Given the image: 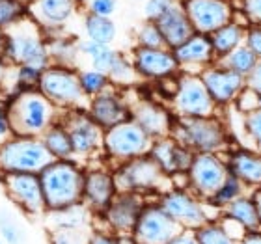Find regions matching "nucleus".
<instances>
[{
  "mask_svg": "<svg viewBox=\"0 0 261 244\" xmlns=\"http://www.w3.org/2000/svg\"><path fill=\"white\" fill-rule=\"evenodd\" d=\"M6 104H8V112H10L11 130L15 136L41 138L45 130L58 123L64 114L38 88L13 93Z\"/></svg>",
  "mask_w": 261,
  "mask_h": 244,
  "instance_id": "obj_1",
  "label": "nucleus"
},
{
  "mask_svg": "<svg viewBox=\"0 0 261 244\" xmlns=\"http://www.w3.org/2000/svg\"><path fill=\"white\" fill-rule=\"evenodd\" d=\"M2 60L8 65H32L41 71L53 65L45 32L30 17H22L4 30Z\"/></svg>",
  "mask_w": 261,
  "mask_h": 244,
  "instance_id": "obj_2",
  "label": "nucleus"
},
{
  "mask_svg": "<svg viewBox=\"0 0 261 244\" xmlns=\"http://www.w3.org/2000/svg\"><path fill=\"white\" fill-rule=\"evenodd\" d=\"M47 211H58L82 203L84 190V166L75 158L53 160L39 174Z\"/></svg>",
  "mask_w": 261,
  "mask_h": 244,
  "instance_id": "obj_3",
  "label": "nucleus"
},
{
  "mask_svg": "<svg viewBox=\"0 0 261 244\" xmlns=\"http://www.w3.org/2000/svg\"><path fill=\"white\" fill-rule=\"evenodd\" d=\"M170 136L181 146L198 153H228L229 132L228 127L217 116L207 118H175Z\"/></svg>",
  "mask_w": 261,
  "mask_h": 244,
  "instance_id": "obj_4",
  "label": "nucleus"
},
{
  "mask_svg": "<svg viewBox=\"0 0 261 244\" xmlns=\"http://www.w3.org/2000/svg\"><path fill=\"white\" fill-rule=\"evenodd\" d=\"M112 174H114L118 192H133L144 198H149V196L159 198L174 186L172 177L164 174L149 155L118 164L112 168Z\"/></svg>",
  "mask_w": 261,
  "mask_h": 244,
  "instance_id": "obj_5",
  "label": "nucleus"
},
{
  "mask_svg": "<svg viewBox=\"0 0 261 244\" xmlns=\"http://www.w3.org/2000/svg\"><path fill=\"white\" fill-rule=\"evenodd\" d=\"M53 160L41 138L13 134L0 142V174H41Z\"/></svg>",
  "mask_w": 261,
  "mask_h": 244,
  "instance_id": "obj_6",
  "label": "nucleus"
},
{
  "mask_svg": "<svg viewBox=\"0 0 261 244\" xmlns=\"http://www.w3.org/2000/svg\"><path fill=\"white\" fill-rule=\"evenodd\" d=\"M157 203L181 229L187 231H196L203 224L218 220L220 216V211L215 209L209 201L198 198L189 188H179V186H172L164 194H161L157 198Z\"/></svg>",
  "mask_w": 261,
  "mask_h": 244,
  "instance_id": "obj_7",
  "label": "nucleus"
},
{
  "mask_svg": "<svg viewBox=\"0 0 261 244\" xmlns=\"http://www.w3.org/2000/svg\"><path fill=\"white\" fill-rule=\"evenodd\" d=\"M38 90L62 112L88 110V104H90V99L86 97V93L82 92L81 88L79 69L75 67L49 65L41 73Z\"/></svg>",
  "mask_w": 261,
  "mask_h": 244,
  "instance_id": "obj_8",
  "label": "nucleus"
},
{
  "mask_svg": "<svg viewBox=\"0 0 261 244\" xmlns=\"http://www.w3.org/2000/svg\"><path fill=\"white\" fill-rule=\"evenodd\" d=\"M153 140L138 127L133 120L116 125L105 130L103 157L118 166L121 162L133 160L136 157H144L149 153Z\"/></svg>",
  "mask_w": 261,
  "mask_h": 244,
  "instance_id": "obj_9",
  "label": "nucleus"
},
{
  "mask_svg": "<svg viewBox=\"0 0 261 244\" xmlns=\"http://www.w3.org/2000/svg\"><path fill=\"white\" fill-rule=\"evenodd\" d=\"M6 198L17 211L30 218H43L47 212L39 174H0Z\"/></svg>",
  "mask_w": 261,
  "mask_h": 244,
  "instance_id": "obj_10",
  "label": "nucleus"
},
{
  "mask_svg": "<svg viewBox=\"0 0 261 244\" xmlns=\"http://www.w3.org/2000/svg\"><path fill=\"white\" fill-rule=\"evenodd\" d=\"M62 123L69 132L73 158L76 162L103 155L105 130L90 118L88 110H67L62 114Z\"/></svg>",
  "mask_w": 261,
  "mask_h": 244,
  "instance_id": "obj_11",
  "label": "nucleus"
},
{
  "mask_svg": "<svg viewBox=\"0 0 261 244\" xmlns=\"http://www.w3.org/2000/svg\"><path fill=\"white\" fill-rule=\"evenodd\" d=\"M177 92L170 101V110L175 118H207L217 116V104L213 103L200 75L179 73Z\"/></svg>",
  "mask_w": 261,
  "mask_h": 244,
  "instance_id": "obj_12",
  "label": "nucleus"
},
{
  "mask_svg": "<svg viewBox=\"0 0 261 244\" xmlns=\"http://www.w3.org/2000/svg\"><path fill=\"white\" fill-rule=\"evenodd\" d=\"M228 175L226 157L217 153H198L187 172V188L201 200L209 201L228 179Z\"/></svg>",
  "mask_w": 261,
  "mask_h": 244,
  "instance_id": "obj_13",
  "label": "nucleus"
},
{
  "mask_svg": "<svg viewBox=\"0 0 261 244\" xmlns=\"http://www.w3.org/2000/svg\"><path fill=\"white\" fill-rule=\"evenodd\" d=\"M147 198L140 194H133V192H118L116 198L112 200L103 214L93 216V222L101 224L99 228L107 229L110 233L118 235V237H129L133 235L140 212L147 203Z\"/></svg>",
  "mask_w": 261,
  "mask_h": 244,
  "instance_id": "obj_14",
  "label": "nucleus"
},
{
  "mask_svg": "<svg viewBox=\"0 0 261 244\" xmlns=\"http://www.w3.org/2000/svg\"><path fill=\"white\" fill-rule=\"evenodd\" d=\"M183 229L164 212V209L155 200L146 203L130 237L136 244H168Z\"/></svg>",
  "mask_w": 261,
  "mask_h": 244,
  "instance_id": "obj_15",
  "label": "nucleus"
},
{
  "mask_svg": "<svg viewBox=\"0 0 261 244\" xmlns=\"http://www.w3.org/2000/svg\"><path fill=\"white\" fill-rule=\"evenodd\" d=\"M130 120L135 121L151 140L170 136L174 127L175 116L170 106H164L155 99L136 97L129 101Z\"/></svg>",
  "mask_w": 261,
  "mask_h": 244,
  "instance_id": "obj_16",
  "label": "nucleus"
},
{
  "mask_svg": "<svg viewBox=\"0 0 261 244\" xmlns=\"http://www.w3.org/2000/svg\"><path fill=\"white\" fill-rule=\"evenodd\" d=\"M118 194L112 170L103 166H88L84 168V190H82V205L93 216L103 214L105 209L112 203Z\"/></svg>",
  "mask_w": 261,
  "mask_h": 244,
  "instance_id": "obj_17",
  "label": "nucleus"
},
{
  "mask_svg": "<svg viewBox=\"0 0 261 244\" xmlns=\"http://www.w3.org/2000/svg\"><path fill=\"white\" fill-rule=\"evenodd\" d=\"M88 114L101 129L109 130L116 125L130 120L129 99L125 97L123 90L110 86L103 93L90 99Z\"/></svg>",
  "mask_w": 261,
  "mask_h": 244,
  "instance_id": "obj_18",
  "label": "nucleus"
},
{
  "mask_svg": "<svg viewBox=\"0 0 261 244\" xmlns=\"http://www.w3.org/2000/svg\"><path fill=\"white\" fill-rule=\"evenodd\" d=\"M200 78L205 84L207 92L211 95L213 103L217 104V109L233 104L235 99L239 97V93L246 88V78L226 69L217 62L201 71Z\"/></svg>",
  "mask_w": 261,
  "mask_h": 244,
  "instance_id": "obj_19",
  "label": "nucleus"
},
{
  "mask_svg": "<svg viewBox=\"0 0 261 244\" xmlns=\"http://www.w3.org/2000/svg\"><path fill=\"white\" fill-rule=\"evenodd\" d=\"M185 11L196 34L211 36L218 28L231 22L233 10L226 0H187Z\"/></svg>",
  "mask_w": 261,
  "mask_h": 244,
  "instance_id": "obj_20",
  "label": "nucleus"
},
{
  "mask_svg": "<svg viewBox=\"0 0 261 244\" xmlns=\"http://www.w3.org/2000/svg\"><path fill=\"white\" fill-rule=\"evenodd\" d=\"M133 67L140 80H163L179 73V65L170 49H142L136 47L130 55Z\"/></svg>",
  "mask_w": 261,
  "mask_h": 244,
  "instance_id": "obj_21",
  "label": "nucleus"
},
{
  "mask_svg": "<svg viewBox=\"0 0 261 244\" xmlns=\"http://www.w3.org/2000/svg\"><path fill=\"white\" fill-rule=\"evenodd\" d=\"M147 155L159 164V168L163 170L168 177L187 174L192 160H194V153L189 147L181 146L179 142L174 140L172 136L153 140V146Z\"/></svg>",
  "mask_w": 261,
  "mask_h": 244,
  "instance_id": "obj_22",
  "label": "nucleus"
},
{
  "mask_svg": "<svg viewBox=\"0 0 261 244\" xmlns=\"http://www.w3.org/2000/svg\"><path fill=\"white\" fill-rule=\"evenodd\" d=\"M76 10V0H32L27 13L45 34L58 32Z\"/></svg>",
  "mask_w": 261,
  "mask_h": 244,
  "instance_id": "obj_23",
  "label": "nucleus"
},
{
  "mask_svg": "<svg viewBox=\"0 0 261 244\" xmlns=\"http://www.w3.org/2000/svg\"><path fill=\"white\" fill-rule=\"evenodd\" d=\"M172 52H174L177 65H179V73L200 75L205 67L217 62L209 36H203V34H194L191 39H187L185 43L179 45Z\"/></svg>",
  "mask_w": 261,
  "mask_h": 244,
  "instance_id": "obj_24",
  "label": "nucleus"
},
{
  "mask_svg": "<svg viewBox=\"0 0 261 244\" xmlns=\"http://www.w3.org/2000/svg\"><path fill=\"white\" fill-rule=\"evenodd\" d=\"M155 22H157L159 30L163 34L164 43L170 50L177 49L179 45H183L187 39H191L196 34L191 21H189L185 8L177 0Z\"/></svg>",
  "mask_w": 261,
  "mask_h": 244,
  "instance_id": "obj_25",
  "label": "nucleus"
},
{
  "mask_svg": "<svg viewBox=\"0 0 261 244\" xmlns=\"http://www.w3.org/2000/svg\"><path fill=\"white\" fill-rule=\"evenodd\" d=\"M226 164L229 175L239 179L248 190L261 186V151L237 147L226 153Z\"/></svg>",
  "mask_w": 261,
  "mask_h": 244,
  "instance_id": "obj_26",
  "label": "nucleus"
},
{
  "mask_svg": "<svg viewBox=\"0 0 261 244\" xmlns=\"http://www.w3.org/2000/svg\"><path fill=\"white\" fill-rule=\"evenodd\" d=\"M43 218L49 229H73V231H90V226L93 222V214L82 203L58 211H47Z\"/></svg>",
  "mask_w": 261,
  "mask_h": 244,
  "instance_id": "obj_27",
  "label": "nucleus"
},
{
  "mask_svg": "<svg viewBox=\"0 0 261 244\" xmlns=\"http://www.w3.org/2000/svg\"><path fill=\"white\" fill-rule=\"evenodd\" d=\"M220 216L233 220V222L239 224L241 228H245L246 231H257V229H261L259 214H257L256 205H254V201L250 198V192L239 196L237 200L228 203L220 211Z\"/></svg>",
  "mask_w": 261,
  "mask_h": 244,
  "instance_id": "obj_28",
  "label": "nucleus"
},
{
  "mask_svg": "<svg viewBox=\"0 0 261 244\" xmlns=\"http://www.w3.org/2000/svg\"><path fill=\"white\" fill-rule=\"evenodd\" d=\"M245 36H246V26L233 21L228 22L226 26L218 28L217 32H213L209 36V41H211L215 58L220 60L226 55H229L231 50L237 49V47L245 45Z\"/></svg>",
  "mask_w": 261,
  "mask_h": 244,
  "instance_id": "obj_29",
  "label": "nucleus"
},
{
  "mask_svg": "<svg viewBox=\"0 0 261 244\" xmlns=\"http://www.w3.org/2000/svg\"><path fill=\"white\" fill-rule=\"evenodd\" d=\"M47 39V49H49L50 64L60 65V67H75L81 58L79 55V41L71 39L69 36H53L45 34Z\"/></svg>",
  "mask_w": 261,
  "mask_h": 244,
  "instance_id": "obj_30",
  "label": "nucleus"
},
{
  "mask_svg": "<svg viewBox=\"0 0 261 244\" xmlns=\"http://www.w3.org/2000/svg\"><path fill=\"white\" fill-rule=\"evenodd\" d=\"M0 239L6 244H28L27 226L17 209L0 207Z\"/></svg>",
  "mask_w": 261,
  "mask_h": 244,
  "instance_id": "obj_31",
  "label": "nucleus"
},
{
  "mask_svg": "<svg viewBox=\"0 0 261 244\" xmlns=\"http://www.w3.org/2000/svg\"><path fill=\"white\" fill-rule=\"evenodd\" d=\"M41 142L45 144L47 151L53 155L55 160H67V158H73V146H71L69 132H67V129L64 127L62 120L45 130V134L41 136Z\"/></svg>",
  "mask_w": 261,
  "mask_h": 244,
  "instance_id": "obj_32",
  "label": "nucleus"
},
{
  "mask_svg": "<svg viewBox=\"0 0 261 244\" xmlns=\"http://www.w3.org/2000/svg\"><path fill=\"white\" fill-rule=\"evenodd\" d=\"M84 32H86V39L90 41L110 47L116 39V24L109 17H97L88 13L84 17Z\"/></svg>",
  "mask_w": 261,
  "mask_h": 244,
  "instance_id": "obj_33",
  "label": "nucleus"
},
{
  "mask_svg": "<svg viewBox=\"0 0 261 244\" xmlns=\"http://www.w3.org/2000/svg\"><path fill=\"white\" fill-rule=\"evenodd\" d=\"M257 62L259 60L254 56V52H252L246 45H241V47H237L235 50H231L229 55H226L224 58L217 60V64H220L222 67H226V69H229V71H233V73H237V75L243 76V78H246V76L254 71Z\"/></svg>",
  "mask_w": 261,
  "mask_h": 244,
  "instance_id": "obj_34",
  "label": "nucleus"
},
{
  "mask_svg": "<svg viewBox=\"0 0 261 244\" xmlns=\"http://www.w3.org/2000/svg\"><path fill=\"white\" fill-rule=\"evenodd\" d=\"M107 76H109L110 84L120 88V90L135 86L136 82H140V76H138V73L133 67V62L123 52H116V58L112 62V67H110Z\"/></svg>",
  "mask_w": 261,
  "mask_h": 244,
  "instance_id": "obj_35",
  "label": "nucleus"
},
{
  "mask_svg": "<svg viewBox=\"0 0 261 244\" xmlns=\"http://www.w3.org/2000/svg\"><path fill=\"white\" fill-rule=\"evenodd\" d=\"M248 192H250V190L246 188L245 184L241 183L239 179H235L233 175H228V179L224 181L222 186H220V188L215 192V196H213L211 200H209V203H211L215 209L222 211V209L228 205V203H231L233 200H237L239 196L248 194Z\"/></svg>",
  "mask_w": 261,
  "mask_h": 244,
  "instance_id": "obj_36",
  "label": "nucleus"
},
{
  "mask_svg": "<svg viewBox=\"0 0 261 244\" xmlns=\"http://www.w3.org/2000/svg\"><path fill=\"white\" fill-rule=\"evenodd\" d=\"M43 71L32 65H13V75H11V93H17L21 90H36L39 84Z\"/></svg>",
  "mask_w": 261,
  "mask_h": 244,
  "instance_id": "obj_37",
  "label": "nucleus"
},
{
  "mask_svg": "<svg viewBox=\"0 0 261 244\" xmlns=\"http://www.w3.org/2000/svg\"><path fill=\"white\" fill-rule=\"evenodd\" d=\"M79 80H81V88L82 92L86 93L88 99L95 97L99 93H103L107 88H110L109 76L103 75V73H99L95 69H79Z\"/></svg>",
  "mask_w": 261,
  "mask_h": 244,
  "instance_id": "obj_38",
  "label": "nucleus"
},
{
  "mask_svg": "<svg viewBox=\"0 0 261 244\" xmlns=\"http://www.w3.org/2000/svg\"><path fill=\"white\" fill-rule=\"evenodd\" d=\"M196 239L200 244H237V240L231 239L226 229L220 226L218 220H211V222L203 224L201 228L194 231Z\"/></svg>",
  "mask_w": 261,
  "mask_h": 244,
  "instance_id": "obj_39",
  "label": "nucleus"
},
{
  "mask_svg": "<svg viewBox=\"0 0 261 244\" xmlns=\"http://www.w3.org/2000/svg\"><path fill=\"white\" fill-rule=\"evenodd\" d=\"M136 47L142 49H168L163 39V34L159 30L157 22H144L136 32Z\"/></svg>",
  "mask_w": 261,
  "mask_h": 244,
  "instance_id": "obj_40",
  "label": "nucleus"
},
{
  "mask_svg": "<svg viewBox=\"0 0 261 244\" xmlns=\"http://www.w3.org/2000/svg\"><path fill=\"white\" fill-rule=\"evenodd\" d=\"M27 15V8L19 0H0V30L15 24Z\"/></svg>",
  "mask_w": 261,
  "mask_h": 244,
  "instance_id": "obj_41",
  "label": "nucleus"
},
{
  "mask_svg": "<svg viewBox=\"0 0 261 244\" xmlns=\"http://www.w3.org/2000/svg\"><path fill=\"white\" fill-rule=\"evenodd\" d=\"M90 231H73V229H49V244H88Z\"/></svg>",
  "mask_w": 261,
  "mask_h": 244,
  "instance_id": "obj_42",
  "label": "nucleus"
},
{
  "mask_svg": "<svg viewBox=\"0 0 261 244\" xmlns=\"http://www.w3.org/2000/svg\"><path fill=\"white\" fill-rule=\"evenodd\" d=\"M233 104H235V109H237V112H241L243 116L250 114V112L259 109V93H256L254 90H250V88L246 86L245 90L239 93V97L235 99Z\"/></svg>",
  "mask_w": 261,
  "mask_h": 244,
  "instance_id": "obj_43",
  "label": "nucleus"
},
{
  "mask_svg": "<svg viewBox=\"0 0 261 244\" xmlns=\"http://www.w3.org/2000/svg\"><path fill=\"white\" fill-rule=\"evenodd\" d=\"M245 130L250 140L261 149V109L245 116Z\"/></svg>",
  "mask_w": 261,
  "mask_h": 244,
  "instance_id": "obj_44",
  "label": "nucleus"
},
{
  "mask_svg": "<svg viewBox=\"0 0 261 244\" xmlns=\"http://www.w3.org/2000/svg\"><path fill=\"white\" fill-rule=\"evenodd\" d=\"M174 2L175 0H147L146 6H144V15H146L147 21L155 22Z\"/></svg>",
  "mask_w": 261,
  "mask_h": 244,
  "instance_id": "obj_45",
  "label": "nucleus"
},
{
  "mask_svg": "<svg viewBox=\"0 0 261 244\" xmlns=\"http://www.w3.org/2000/svg\"><path fill=\"white\" fill-rule=\"evenodd\" d=\"M245 45L254 52L257 60H261V24H252L246 28Z\"/></svg>",
  "mask_w": 261,
  "mask_h": 244,
  "instance_id": "obj_46",
  "label": "nucleus"
},
{
  "mask_svg": "<svg viewBox=\"0 0 261 244\" xmlns=\"http://www.w3.org/2000/svg\"><path fill=\"white\" fill-rule=\"evenodd\" d=\"M88 244H121V240L118 235L110 233L107 229L92 228L88 233Z\"/></svg>",
  "mask_w": 261,
  "mask_h": 244,
  "instance_id": "obj_47",
  "label": "nucleus"
},
{
  "mask_svg": "<svg viewBox=\"0 0 261 244\" xmlns=\"http://www.w3.org/2000/svg\"><path fill=\"white\" fill-rule=\"evenodd\" d=\"M116 11V0H92L90 2V13L97 17H109Z\"/></svg>",
  "mask_w": 261,
  "mask_h": 244,
  "instance_id": "obj_48",
  "label": "nucleus"
},
{
  "mask_svg": "<svg viewBox=\"0 0 261 244\" xmlns=\"http://www.w3.org/2000/svg\"><path fill=\"white\" fill-rule=\"evenodd\" d=\"M13 136L11 130V121H10V112H8V104L0 103V140L4 142Z\"/></svg>",
  "mask_w": 261,
  "mask_h": 244,
  "instance_id": "obj_49",
  "label": "nucleus"
},
{
  "mask_svg": "<svg viewBox=\"0 0 261 244\" xmlns=\"http://www.w3.org/2000/svg\"><path fill=\"white\" fill-rule=\"evenodd\" d=\"M245 13L254 24H261V0H245Z\"/></svg>",
  "mask_w": 261,
  "mask_h": 244,
  "instance_id": "obj_50",
  "label": "nucleus"
},
{
  "mask_svg": "<svg viewBox=\"0 0 261 244\" xmlns=\"http://www.w3.org/2000/svg\"><path fill=\"white\" fill-rule=\"evenodd\" d=\"M11 75H13V65H8L0 58V92L10 86L11 92Z\"/></svg>",
  "mask_w": 261,
  "mask_h": 244,
  "instance_id": "obj_51",
  "label": "nucleus"
},
{
  "mask_svg": "<svg viewBox=\"0 0 261 244\" xmlns=\"http://www.w3.org/2000/svg\"><path fill=\"white\" fill-rule=\"evenodd\" d=\"M246 86L254 90L256 93H261V60L256 64V67H254L250 75L246 76Z\"/></svg>",
  "mask_w": 261,
  "mask_h": 244,
  "instance_id": "obj_52",
  "label": "nucleus"
},
{
  "mask_svg": "<svg viewBox=\"0 0 261 244\" xmlns=\"http://www.w3.org/2000/svg\"><path fill=\"white\" fill-rule=\"evenodd\" d=\"M168 244H200V242H198V239H196L194 231H187V229H183V231H181L177 237H174Z\"/></svg>",
  "mask_w": 261,
  "mask_h": 244,
  "instance_id": "obj_53",
  "label": "nucleus"
},
{
  "mask_svg": "<svg viewBox=\"0 0 261 244\" xmlns=\"http://www.w3.org/2000/svg\"><path fill=\"white\" fill-rule=\"evenodd\" d=\"M237 244H261V229H257V231H246L245 237Z\"/></svg>",
  "mask_w": 261,
  "mask_h": 244,
  "instance_id": "obj_54",
  "label": "nucleus"
},
{
  "mask_svg": "<svg viewBox=\"0 0 261 244\" xmlns=\"http://www.w3.org/2000/svg\"><path fill=\"white\" fill-rule=\"evenodd\" d=\"M250 198H252V201H254V205H256V211H257V214H259V220H261V186L250 190Z\"/></svg>",
  "mask_w": 261,
  "mask_h": 244,
  "instance_id": "obj_55",
  "label": "nucleus"
},
{
  "mask_svg": "<svg viewBox=\"0 0 261 244\" xmlns=\"http://www.w3.org/2000/svg\"><path fill=\"white\" fill-rule=\"evenodd\" d=\"M2 50H4V30H0V58H2Z\"/></svg>",
  "mask_w": 261,
  "mask_h": 244,
  "instance_id": "obj_56",
  "label": "nucleus"
},
{
  "mask_svg": "<svg viewBox=\"0 0 261 244\" xmlns=\"http://www.w3.org/2000/svg\"><path fill=\"white\" fill-rule=\"evenodd\" d=\"M19 2H22V4H24V6H28V4H30V2H32V0H19Z\"/></svg>",
  "mask_w": 261,
  "mask_h": 244,
  "instance_id": "obj_57",
  "label": "nucleus"
},
{
  "mask_svg": "<svg viewBox=\"0 0 261 244\" xmlns=\"http://www.w3.org/2000/svg\"><path fill=\"white\" fill-rule=\"evenodd\" d=\"M259 109H261V93H259Z\"/></svg>",
  "mask_w": 261,
  "mask_h": 244,
  "instance_id": "obj_58",
  "label": "nucleus"
},
{
  "mask_svg": "<svg viewBox=\"0 0 261 244\" xmlns=\"http://www.w3.org/2000/svg\"><path fill=\"white\" fill-rule=\"evenodd\" d=\"M0 244H6V242H4V240H2V239H0Z\"/></svg>",
  "mask_w": 261,
  "mask_h": 244,
  "instance_id": "obj_59",
  "label": "nucleus"
}]
</instances>
